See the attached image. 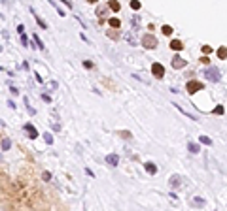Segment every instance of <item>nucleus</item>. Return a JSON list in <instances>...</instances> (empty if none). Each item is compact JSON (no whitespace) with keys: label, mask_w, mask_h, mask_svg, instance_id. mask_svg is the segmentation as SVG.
I'll return each mask as SVG.
<instances>
[{"label":"nucleus","mask_w":227,"mask_h":211,"mask_svg":"<svg viewBox=\"0 0 227 211\" xmlns=\"http://www.w3.org/2000/svg\"><path fill=\"white\" fill-rule=\"evenodd\" d=\"M142 45L146 47V49H155V45H157V40H155V36H151V34H144L142 36Z\"/></svg>","instance_id":"nucleus-1"},{"label":"nucleus","mask_w":227,"mask_h":211,"mask_svg":"<svg viewBox=\"0 0 227 211\" xmlns=\"http://www.w3.org/2000/svg\"><path fill=\"white\" fill-rule=\"evenodd\" d=\"M205 77L208 79V81H212V83H218L220 81V70L218 68H206L205 70Z\"/></svg>","instance_id":"nucleus-2"},{"label":"nucleus","mask_w":227,"mask_h":211,"mask_svg":"<svg viewBox=\"0 0 227 211\" xmlns=\"http://www.w3.org/2000/svg\"><path fill=\"white\" fill-rule=\"evenodd\" d=\"M170 66H172L174 70L186 68V66H188V61H186V58H182L180 55H174V58H172V61H170Z\"/></svg>","instance_id":"nucleus-3"},{"label":"nucleus","mask_w":227,"mask_h":211,"mask_svg":"<svg viewBox=\"0 0 227 211\" xmlns=\"http://www.w3.org/2000/svg\"><path fill=\"white\" fill-rule=\"evenodd\" d=\"M186 89H188V93L189 94H193V93H197V91H201V89H205V85H202L201 81H188V85H186Z\"/></svg>","instance_id":"nucleus-4"},{"label":"nucleus","mask_w":227,"mask_h":211,"mask_svg":"<svg viewBox=\"0 0 227 211\" xmlns=\"http://www.w3.org/2000/svg\"><path fill=\"white\" fill-rule=\"evenodd\" d=\"M151 74H153V77L161 79L163 75H165V68H163V64H159V62H153V64H151Z\"/></svg>","instance_id":"nucleus-5"},{"label":"nucleus","mask_w":227,"mask_h":211,"mask_svg":"<svg viewBox=\"0 0 227 211\" xmlns=\"http://www.w3.org/2000/svg\"><path fill=\"white\" fill-rule=\"evenodd\" d=\"M23 130H25V132L29 134V138H32V140H34V138H38V130L34 128V126L30 125V123H27V125L23 126Z\"/></svg>","instance_id":"nucleus-6"},{"label":"nucleus","mask_w":227,"mask_h":211,"mask_svg":"<svg viewBox=\"0 0 227 211\" xmlns=\"http://www.w3.org/2000/svg\"><path fill=\"white\" fill-rule=\"evenodd\" d=\"M110 6H98L97 8V11H95V13H97V17H98V23H104V17H106V10H108Z\"/></svg>","instance_id":"nucleus-7"},{"label":"nucleus","mask_w":227,"mask_h":211,"mask_svg":"<svg viewBox=\"0 0 227 211\" xmlns=\"http://www.w3.org/2000/svg\"><path fill=\"white\" fill-rule=\"evenodd\" d=\"M117 162H119V157L115 153H112V155H108L106 157V164H110V166H117Z\"/></svg>","instance_id":"nucleus-8"},{"label":"nucleus","mask_w":227,"mask_h":211,"mask_svg":"<svg viewBox=\"0 0 227 211\" xmlns=\"http://www.w3.org/2000/svg\"><path fill=\"white\" fill-rule=\"evenodd\" d=\"M144 168H146V172H148L150 175H153V173H157V166H155L153 162H146V164H144Z\"/></svg>","instance_id":"nucleus-9"},{"label":"nucleus","mask_w":227,"mask_h":211,"mask_svg":"<svg viewBox=\"0 0 227 211\" xmlns=\"http://www.w3.org/2000/svg\"><path fill=\"white\" fill-rule=\"evenodd\" d=\"M170 47L176 49V51H180V49H184V43H182L180 40H172V42H170Z\"/></svg>","instance_id":"nucleus-10"},{"label":"nucleus","mask_w":227,"mask_h":211,"mask_svg":"<svg viewBox=\"0 0 227 211\" xmlns=\"http://www.w3.org/2000/svg\"><path fill=\"white\" fill-rule=\"evenodd\" d=\"M191 204H193V205H197V208H202V205H205V198H201V196H195L193 200H191Z\"/></svg>","instance_id":"nucleus-11"},{"label":"nucleus","mask_w":227,"mask_h":211,"mask_svg":"<svg viewBox=\"0 0 227 211\" xmlns=\"http://www.w3.org/2000/svg\"><path fill=\"white\" fill-rule=\"evenodd\" d=\"M108 23H110V26H112V29H119V26H121V21H119V19H115V17H110Z\"/></svg>","instance_id":"nucleus-12"},{"label":"nucleus","mask_w":227,"mask_h":211,"mask_svg":"<svg viewBox=\"0 0 227 211\" xmlns=\"http://www.w3.org/2000/svg\"><path fill=\"white\" fill-rule=\"evenodd\" d=\"M106 36H108V38H112V40H117V38H119V30H117V29H114V30L110 29L108 32H106Z\"/></svg>","instance_id":"nucleus-13"},{"label":"nucleus","mask_w":227,"mask_h":211,"mask_svg":"<svg viewBox=\"0 0 227 211\" xmlns=\"http://www.w3.org/2000/svg\"><path fill=\"white\" fill-rule=\"evenodd\" d=\"M216 53H218V57H220V58H227V47H223V45L218 47Z\"/></svg>","instance_id":"nucleus-14"},{"label":"nucleus","mask_w":227,"mask_h":211,"mask_svg":"<svg viewBox=\"0 0 227 211\" xmlns=\"http://www.w3.org/2000/svg\"><path fill=\"white\" fill-rule=\"evenodd\" d=\"M108 6H110V10H114V11H119V8H121L117 0H110V2H108Z\"/></svg>","instance_id":"nucleus-15"},{"label":"nucleus","mask_w":227,"mask_h":211,"mask_svg":"<svg viewBox=\"0 0 227 211\" xmlns=\"http://www.w3.org/2000/svg\"><path fill=\"white\" fill-rule=\"evenodd\" d=\"M102 85H104V87H108V89H110V91H115V85H114V83H112V81H110V79H106V77H104V79H102Z\"/></svg>","instance_id":"nucleus-16"},{"label":"nucleus","mask_w":227,"mask_h":211,"mask_svg":"<svg viewBox=\"0 0 227 211\" xmlns=\"http://www.w3.org/2000/svg\"><path fill=\"white\" fill-rule=\"evenodd\" d=\"M169 183H170V187H178V185H180V177H178V175H172V177L169 179Z\"/></svg>","instance_id":"nucleus-17"},{"label":"nucleus","mask_w":227,"mask_h":211,"mask_svg":"<svg viewBox=\"0 0 227 211\" xmlns=\"http://www.w3.org/2000/svg\"><path fill=\"white\" fill-rule=\"evenodd\" d=\"M161 30H163V34H165V36H170V34H172V26H169V25H163Z\"/></svg>","instance_id":"nucleus-18"},{"label":"nucleus","mask_w":227,"mask_h":211,"mask_svg":"<svg viewBox=\"0 0 227 211\" xmlns=\"http://www.w3.org/2000/svg\"><path fill=\"white\" fill-rule=\"evenodd\" d=\"M223 111H225V107H223V106H216V107L212 109V113H214V115H221Z\"/></svg>","instance_id":"nucleus-19"},{"label":"nucleus","mask_w":227,"mask_h":211,"mask_svg":"<svg viewBox=\"0 0 227 211\" xmlns=\"http://www.w3.org/2000/svg\"><path fill=\"white\" fill-rule=\"evenodd\" d=\"M199 140H201V143H205V145H212V140H210L208 136H205V134H202V136L199 138Z\"/></svg>","instance_id":"nucleus-20"},{"label":"nucleus","mask_w":227,"mask_h":211,"mask_svg":"<svg viewBox=\"0 0 227 211\" xmlns=\"http://www.w3.org/2000/svg\"><path fill=\"white\" fill-rule=\"evenodd\" d=\"M188 149H189L193 155H197V153H199V145H197V143H189V145H188Z\"/></svg>","instance_id":"nucleus-21"},{"label":"nucleus","mask_w":227,"mask_h":211,"mask_svg":"<svg viewBox=\"0 0 227 211\" xmlns=\"http://www.w3.org/2000/svg\"><path fill=\"white\" fill-rule=\"evenodd\" d=\"M140 6H142V4L138 2V0H131V8H133L134 11H138V10H140Z\"/></svg>","instance_id":"nucleus-22"},{"label":"nucleus","mask_w":227,"mask_h":211,"mask_svg":"<svg viewBox=\"0 0 227 211\" xmlns=\"http://www.w3.org/2000/svg\"><path fill=\"white\" fill-rule=\"evenodd\" d=\"M36 23H38V25H40V26H42V29H47V23H46V21H44V19H42V17H38V13H36Z\"/></svg>","instance_id":"nucleus-23"},{"label":"nucleus","mask_w":227,"mask_h":211,"mask_svg":"<svg viewBox=\"0 0 227 211\" xmlns=\"http://www.w3.org/2000/svg\"><path fill=\"white\" fill-rule=\"evenodd\" d=\"M117 134L121 138H125V140H131V138H133V136H131V132H127V130H121V132H117Z\"/></svg>","instance_id":"nucleus-24"},{"label":"nucleus","mask_w":227,"mask_h":211,"mask_svg":"<svg viewBox=\"0 0 227 211\" xmlns=\"http://www.w3.org/2000/svg\"><path fill=\"white\" fill-rule=\"evenodd\" d=\"M8 149H10V140L4 138V140H2V151H8Z\"/></svg>","instance_id":"nucleus-25"},{"label":"nucleus","mask_w":227,"mask_h":211,"mask_svg":"<svg viewBox=\"0 0 227 211\" xmlns=\"http://www.w3.org/2000/svg\"><path fill=\"white\" fill-rule=\"evenodd\" d=\"M44 140H46V143H53V136H51V134H44Z\"/></svg>","instance_id":"nucleus-26"},{"label":"nucleus","mask_w":227,"mask_h":211,"mask_svg":"<svg viewBox=\"0 0 227 211\" xmlns=\"http://www.w3.org/2000/svg\"><path fill=\"white\" fill-rule=\"evenodd\" d=\"M51 128H53L55 132H59V130H61V125H59V123H53V121H51Z\"/></svg>","instance_id":"nucleus-27"},{"label":"nucleus","mask_w":227,"mask_h":211,"mask_svg":"<svg viewBox=\"0 0 227 211\" xmlns=\"http://www.w3.org/2000/svg\"><path fill=\"white\" fill-rule=\"evenodd\" d=\"M32 40H34V42L38 43V47H40V49H44V43L40 42V38H38V36H32Z\"/></svg>","instance_id":"nucleus-28"},{"label":"nucleus","mask_w":227,"mask_h":211,"mask_svg":"<svg viewBox=\"0 0 227 211\" xmlns=\"http://www.w3.org/2000/svg\"><path fill=\"white\" fill-rule=\"evenodd\" d=\"M42 179H44V181H49V179H51V173H49V172H44V173H42Z\"/></svg>","instance_id":"nucleus-29"},{"label":"nucleus","mask_w":227,"mask_h":211,"mask_svg":"<svg viewBox=\"0 0 227 211\" xmlns=\"http://www.w3.org/2000/svg\"><path fill=\"white\" fill-rule=\"evenodd\" d=\"M210 51H212V47H210V45H202V53H205V55H208Z\"/></svg>","instance_id":"nucleus-30"},{"label":"nucleus","mask_w":227,"mask_h":211,"mask_svg":"<svg viewBox=\"0 0 227 211\" xmlns=\"http://www.w3.org/2000/svg\"><path fill=\"white\" fill-rule=\"evenodd\" d=\"M201 62H202V64H208V62H210V58H208V57H206V55H202V58H201Z\"/></svg>","instance_id":"nucleus-31"},{"label":"nucleus","mask_w":227,"mask_h":211,"mask_svg":"<svg viewBox=\"0 0 227 211\" xmlns=\"http://www.w3.org/2000/svg\"><path fill=\"white\" fill-rule=\"evenodd\" d=\"M21 42H23V45H29V43H27V36L25 34H21Z\"/></svg>","instance_id":"nucleus-32"},{"label":"nucleus","mask_w":227,"mask_h":211,"mask_svg":"<svg viewBox=\"0 0 227 211\" xmlns=\"http://www.w3.org/2000/svg\"><path fill=\"white\" fill-rule=\"evenodd\" d=\"M87 2H91V4H95V2H98V0H87Z\"/></svg>","instance_id":"nucleus-33"}]
</instances>
